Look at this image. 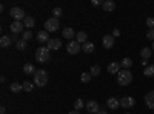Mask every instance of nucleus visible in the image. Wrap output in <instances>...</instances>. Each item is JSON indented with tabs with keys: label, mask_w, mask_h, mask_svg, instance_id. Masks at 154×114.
<instances>
[{
	"label": "nucleus",
	"mask_w": 154,
	"mask_h": 114,
	"mask_svg": "<svg viewBox=\"0 0 154 114\" xmlns=\"http://www.w3.org/2000/svg\"><path fill=\"white\" fill-rule=\"evenodd\" d=\"M16 46H17V49H20V51H25V49H26V42H25L23 39H20Z\"/></svg>",
	"instance_id": "7c9ffc66"
},
{
	"label": "nucleus",
	"mask_w": 154,
	"mask_h": 114,
	"mask_svg": "<svg viewBox=\"0 0 154 114\" xmlns=\"http://www.w3.org/2000/svg\"><path fill=\"white\" fill-rule=\"evenodd\" d=\"M120 68H122V66H120L119 62H111L106 69H108L109 74H119V72H120Z\"/></svg>",
	"instance_id": "f8f14e48"
},
{
	"label": "nucleus",
	"mask_w": 154,
	"mask_h": 114,
	"mask_svg": "<svg viewBox=\"0 0 154 114\" xmlns=\"http://www.w3.org/2000/svg\"><path fill=\"white\" fill-rule=\"evenodd\" d=\"M74 109H75V111L83 109V100H82V99H75V100H74Z\"/></svg>",
	"instance_id": "cd10ccee"
},
{
	"label": "nucleus",
	"mask_w": 154,
	"mask_h": 114,
	"mask_svg": "<svg viewBox=\"0 0 154 114\" xmlns=\"http://www.w3.org/2000/svg\"><path fill=\"white\" fill-rule=\"evenodd\" d=\"M35 68H34V65H32V63H25V65H23V72L25 74H28V75H34L35 74Z\"/></svg>",
	"instance_id": "a211bd4d"
},
{
	"label": "nucleus",
	"mask_w": 154,
	"mask_h": 114,
	"mask_svg": "<svg viewBox=\"0 0 154 114\" xmlns=\"http://www.w3.org/2000/svg\"><path fill=\"white\" fill-rule=\"evenodd\" d=\"M134 105H136V99H133V97H130V96L120 99V106L125 108V109H130V108H133Z\"/></svg>",
	"instance_id": "423d86ee"
},
{
	"label": "nucleus",
	"mask_w": 154,
	"mask_h": 114,
	"mask_svg": "<svg viewBox=\"0 0 154 114\" xmlns=\"http://www.w3.org/2000/svg\"><path fill=\"white\" fill-rule=\"evenodd\" d=\"M102 45H103L105 49H111L112 45H114V37H112V34L105 35V37H103V40H102Z\"/></svg>",
	"instance_id": "9b49d317"
},
{
	"label": "nucleus",
	"mask_w": 154,
	"mask_h": 114,
	"mask_svg": "<svg viewBox=\"0 0 154 114\" xmlns=\"http://www.w3.org/2000/svg\"><path fill=\"white\" fill-rule=\"evenodd\" d=\"M125 114H130V112H125Z\"/></svg>",
	"instance_id": "c03bdc74"
},
{
	"label": "nucleus",
	"mask_w": 154,
	"mask_h": 114,
	"mask_svg": "<svg viewBox=\"0 0 154 114\" xmlns=\"http://www.w3.org/2000/svg\"><path fill=\"white\" fill-rule=\"evenodd\" d=\"M80 49H82L80 43L75 42V40H71V42H68V45H66V51H68L69 54H77Z\"/></svg>",
	"instance_id": "0eeeda50"
},
{
	"label": "nucleus",
	"mask_w": 154,
	"mask_h": 114,
	"mask_svg": "<svg viewBox=\"0 0 154 114\" xmlns=\"http://www.w3.org/2000/svg\"><path fill=\"white\" fill-rule=\"evenodd\" d=\"M146 26H148L149 29H154V19H152V17H148V19H146Z\"/></svg>",
	"instance_id": "473e14b6"
},
{
	"label": "nucleus",
	"mask_w": 154,
	"mask_h": 114,
	"mask_svg": "<svg viewBox=\"0 0 154 114\" xmlns=\"http://www.w3.org/2000/svg\"><path fill=\"white\" fill-rule=\"evenodd\" d=\"M142 65H143V66L146 68V66H148V60H145V59H142Z\"/></svg>",
	"instance_id": "58836bf2"
},
{
	"label": "nucleus",
	"mask_w": 154,
	"mask_h": 114,
	"mask_svg": "<svg viewBox=\"0 0 154 114\" xmlns=\"http://www.w3.org/2000/svg\"><path fill=\"white\" fill-rule=\"evenodd\" d=\"M53 14H54L56 19H59V17L62 16V8H54V9H53Z\"/></svg>",
	"instance_id": "72a5a7b5"
},
{
	"label": "nucleus",
	"mask_w": 154,
	"mask_h": 114,
	"mask_svg": "<svg viewBox=\"0 0 154 114\" xmlns=\"http://www.w3.org/2000/svg\"><path fill=\"white\" fill-rule=\"evenodd\" d=\"M9 16L14 19L16 22H22V20L26 19V14H25V11H23L22 8H17V6H14V8H11V9H9Z\"/></svg>",
	"instance_id": "39448f33"
},
{
	"label": "nucleus",
	"mask_w": 154,
	"mask_h": 114,
	"mask_svg": "<svg viewBox=\"0 0 154 114\" xmlns=\"http://www.w3.org/2000/svg\"><path fill=\"white\" fill-rule=\"evenodd\" d=\"M143 74L146 75V77H152V75H154V65H148V66L145 68Z\"/></svg>",
	"instance_id": "c85d7f7f"
},
{
	"label": "nucleus",
	"mask_w": 154,
	"mask_h": 114,
	"mask_svg": "<svg viewBox=\"0 0 154 114\" xmlns=\"http://www.w3.org/2000/svg\"><path fill=\"white\" fill-rule=\"evenodd\" d=\"M11 43H12L11 35H2L0 37V46L2 48H8V46H11Z\"/></svg>",
	"instance_id": "6ab92c4d"
},
{
	"label": "nucleus",
	"mask_w": 154,
	"mask_h": 114,
	"mask_svg": "<svg viewBox=\"0 0 154 114\" xmlns=\"http://www.w3.org/2000/svg\"><path fill=\"white\" fill-rule=\"evenodd\" d=\"M140 56H142V59H145V60H148L149 57H151V48H142L140 49Z\"/></svg>",
	"instance_id": "393cba45"
},
{
	"label": "nucleus",
	"mask_w": 154,
	"mask_h": 114,
	"mask_svg": "<svg viewBox=\"0 0 154 114\" xmlns=\"http://www.w3.org/2000/svg\"><path fill=\"white\" fill-rule=\"evenodd\" d=\"M146 39H149V40L154 42V29H149V31L146 32Z\"/></svg>",
	"instance_id": "f704fd0d"
},
{
	"label": "nucleus",
	"mask_w": 154,
	"mask_h": 114,
	"mask_svg": "<svg viewBox=\"0 0 154 114\" xmlns=\"http://www.w3.org/2000/svg\"><path fill=\"white\" fill-rule=\"evenodd\" d=\"M68 114H80V112H79V111H75V109H72V111H69Z\"/></svg>",
	"instance_id": "a19ab883"
},
{
	"label": "nucleus",
	"mask_w": 154,
	"mask_h": 114,
	"mask_svg": "<svg viewBox=\"0 0 154 114\" xmlns=\"http://www.w3.org/2000/svg\"><path fill=\"white\" fill-rule=\"evenodd\" d=\"M85 106H86V109H88L89 114H97L100 111V106H99V103L96 102V100H88Z\"/></svg>",
	"instance_id": "6e6552de"
},
{
	"label": "nucleus",
	"mask_w": 154,
	"mask_h": 114,
	"mask_svg": "<svg viewBox=\"0 0 154 114\" xmlns=\"http://www.w3.org/2000/svg\"><path fill=\"white\" fill-rule=\"evenodd\" d=\"M117 35H120V29H114L112 31V37H117Z\"/></svg>",
	"instance_id": "4c0bfd02"
},
{
	"label": "nucleus",
	"mask_w": 154,
	"mask_h": 114,
	"mask_svg": "<svg viewBox=\"0 0 154 114\" xmlns=\"http://www.w3.org/2000/svg\"><path fill=\"white\" fill-rule=\"evenodd\" d=\"M32 37H34V35H32V32H31L29 29H26V31H23V34H22V39H23L25 42H29V40L32 39Z\"/></svg>",
	"instance_id": "bb28decb"
},
{
	"label": "nucleus",
	"mask_w": 154,
	"mask_h": 114,
	"mask_svg": "<svg viewBox=\"0 0 154 114\" xmlns=\"http://www.w3.org/2000/svg\"><path fill=\"white\" fill-rule=\"evenodd\" d=\"M23 26H25V25H23L22 22H16V20H14V22L9 25V29H11L12 34H19V32H22Z\"/></svg>",
	"instance_id": "9d476101"
},
{
	"label": "nucleus",
	"mask_w": 154,
	"mask_h": 114,
	"mask_svg": "<svg viewBox=\"0 0 154 114\" xmlns=\"http://www.w3.org/2000/svg\"><path fill=\"white\" fill-rule=\"evenodd\" d=\"M35 60L38 63H48L51 60V54H49V49L48 48H37V51H35Z\"/></svg>",
	"instance_id": "f03ea898"
},
{
	"label": "nucleus",
	"mask_w": 154,
	"mask_h": 114,
	"mask_svg": "<svg viewBox=\"0 0 154 114\" xmlns=\"http://www.w3.org/2000/svg\"><path fill=\"white\" fill-rule=\"evenodd\" d=\"M91 77H93L91 72H83V74L80 75V80H82L83 83H88L89 80H91Z\"/></svg>",
	"instance_id": "c756f323"
},
{
	"label": "nucleus",
	"mask_w": 154,
	"mask_h": 114,
	"mask_svg": "<svg viewBox=\"0 0 154 114\" xmlns=\"http://www.w3.org/2000/svg\"><path fill=\"white\" fill-rule=\"evenodd\" d=\"M35 39H37V42H40V43H48V40H49V35H48V31H38L37 32V35H35Z\"/></svg>",
	"instance_id": "2eb2a0df"
},
{
	"label": "nucleus",
	"mask_w": 154,
	"mask_h": 114,
	"mask_svg": "<svg viewBox=\"0 0 154 114\" xmlns=\"http://www.w3.org/2000/svg\"><path fill=\"white\" fill-rule=\"evenodd\" d=\"M9 91H11V93H14V94H17V93L23 91V88H22V83H17V82L11 83V85H9Z\"/></svg>",
	"instance_id": "412c9836"
},
{
	"label": "nucleus",
	"mask_w": 154,
	"mask_h": 114,
	"mask_svg": "<svg viewBox=\"0 0 154 114\" xmlns=\"http://www.w3.org/2000/svg\"><path fill=\"white\" fill-rule=\"evenodd\" d=\"M133 82V74L130 72V69H120V72L117 74V83L120 86H128Z\"/></svg>",
	"instance_id": "f257e3e1"
},
{
	"label": "nucleus",
	"mask_w": 154,
	"mask_h": 114,
	"mask_svg": "<svg viewBox=\"0 0 154 114\" xmlns=\"http://www.w3.org/2000/svg\"><path fill=\"white\" fill-rule=\"evenodd\" d=\"M0 114H6V108H5V106L0 108Z\"/></svg>",
	"instance_id": "ea45409f"
},
{
	"label": "nucleus",
	"mask_w": 154,
	"mask_h": 114,
	"mask_svg": "<svg viewBox=\"0 0 154 114\" xmlns=\"http://www.w3.org/2000/svg\"><path fill=\"white\" fill-rule=\"evenodd\" d=\"M145 103L149 109H154V90L149 91L146 96H145Z\"/></svg>",
	"instance_id": "dca6fc26"
},
{
	"label": "nucleus",
	"mask_w": 154,
	"mask_h": 114,
	"mask_svg": "<svg viewBox=\"0 0 154 114\" xmlns=\"http://www.w3.org/2000/svg\"><path fill=\"white\" fill-rule=\"evenodd\" d=\"M62 35L65 37V39H68L69 42L71 40H74V37H75V32H74V29L72 28H63V31H62Z\"/></svg>",
	"instance_id": "4468645a"
},
{
	"label": "nucleus",
	"mask_w": 154,
	"mask_h": 114,
	"mask_svg": "<svg viewBox=\"0 0 154 114\" xmlns=\"http://www.w3.org/2000/svg\"><path fill=\"white\" fill-rule=\"evenodd\" d=\"M11 40H12V43H16V45H17V42H19L20 39L17 37V34H12V35H11Z\"/></svg>",
	"instance_id": "c9c22d12"
},
{
	"label": "nucleus",
	"mask_w": 154,
	"mask_h": 114,
	"mask_svg": "<svg viewBox=\"0 0 154 114\" xmlns=\"http://www.w3.org/2000/svg\"><path fill=\"white\" fill-rule=\"evenodd\" d=\"M48 83V74L45 69H37L34 74V85L35 86H45Z\"/></svg>",
	"instance_id": "7ed1b4c3"
},
{
	"label": "nucleus",
	"mask_w": 154,
	"mask_h": 114,
	"mask_svg": "<svg viewBox=\"0 0 154 114\" xmlns=\"http://www.w3.org/2000/svg\"><path fill=\"white\" fill-rule=\"evenodd\" d=\"M86 32L85 31H80V32H77L75 34V42H79L80 45H83V43H86Z\"/></svg>",
	"instance_id": "aec40b11"
},
{
	"label": "nucleus",
	"mask_w": 154,
	"mask_h": 114,
	"mask_svg": "<svg viewBox=\"0 0 154 114\" xmlns=\"http://www.w3.org/2000/svg\"><path fill=\"white\" fill-rule=\"evenodd\" d=\"M88 114H89V112H88Z\"/></svg>",
	"instance_id": "a18cd8bd"
},
{
	"label": "nucleus",
	"mask_w": 154,
	"mask_h": 114,
	"mask_svg": "<svg viewBox=\"0 0 154 114\" xmlns=\"http://www.w3.org/2000/svg\"><path fill=\"white\" fill-rule=\"evenodd\" d=\"M46 48L49 49V51H59V49L62 48V42L59 40V39H49L48 40V43H46Z\"/></svg>",
	"instance_id": "1a4fd4ad"
},
{
	"label": "nucleus",
	"mask_w": 154,
	"mask_h": 114,
	"mask_svg": "<svg viewBox=\"0 0 154 114\" xmlns=\"http://www.w3.org/2000/svg\"><path fill=\"white\" fill-rule=\"evenodd\" d=\"M59 28H60L59 19H56V17H49V19H46V22H45V31H48V32H54V31H57Z\"/></svg>",
	"instance_id": "20e7f679"
},
{
	"label": "nucleus",
	"mask_w": 154,
	"mask_h": 114,
	"mask_svg": "<svg viewBox=\"0 0 154 114\" xmlns=\"http://www.w3.org/2000/svg\"><path fill=\"white\" fill-rule=\"evenodd\" d=\"M102 8H103V11H106V12H112L116 9V3L112 2V0H105Z\"/></svg>",
	"instance_id": "f3484780"
},
{
	"label": "nucleus",
	"mask_w": 154,
	"mask_h": 114,
	"mask_svg": "<svg viewBox=\"0 0 154 114\" xmlns=\"http://www.w3.org/2000/svg\"><path fill=\"white\" fill-rule=\"evenodd\" d=\"M152 49H154V42H152Z\"/></svg>",
	"instance_id": "37998d69"
},
{
	"label": "nucleus",
	"mask_w": 154,
	"mask_h": 114,
	"mask_svg": "<svg viewBox=\"0 0 154 114\" xmlns=\"http://www.w3.org/2000/svg\"><path fill=\"white\" fill-rule=\"evenodd\" d=\"M23 25H25V26H26L28 29H29V28H32L34 25H35V20H34V17H31V16H26V19L23 20Z\"/></svg>",
	"instance_id": "b1692460"
},
{
	"label": "nucleus",
	"mask_w": 154,
	"mask_h": 114,
	"mask_svg": "<svg viewBox=\"0 0 154 114\" xmlns=\"http://www.w3.org/2000/svg\"><path fill=\"white\" fill-rule=\"evenodd\" d=\"M120 66H122L123 69H130V68L133 66V59H130V57H125V59L120 62Z\"/></svg>",
	"instance_id": "4be33fe9"
},
{
	"label": "nucleus",
	"mask_w": 154,
	"mask_h": 114,
	"mask_svg": "<svg viewBox=\"0 0 154 114\" xmlns=\"http://www.w3.org/2000/svg\"><path fill=\"white\" fill-rule=\"evenodd\" d=\"M106 106H108L109 109H117V108L120 106V100L116 99V97H109V99L106 100Z\"/></svg>",
	"instance_id": "ddd939ff"
},
{
	"label": "nucleus",
	"mask_w": 154,
	"mask_h": 114,
	"mask_svg": "<svg viewBox=\"0 0 154 114\" xmlns=\"http://www.w3.org/2000/svg\"><path fill=\"white\" fill-rule=\"evenodd\" d=\"M91 5H93V6H100V5H103V2H99V0H93Z\"/></svg>",
	"instance_id": "e433bc0d"
},
{
	"label": "nucleus",
	"mask_w": 154,
	"mask_h": 114,
	"mask_svg": "<svg viewBox=\"0 0 154 114\" xmlns=\"http://www.w3.org/2000/svg\"><path fill=\"white\" fill-rule=\"evenodd\" d=\"M97 114H109V112H108V111H99Z\"/></svg>",
	"instance_id": "79ce46f5"
},
{
	"label": "nucleus",
	"mask_w": 154,
	"mask_h": 114,
	"mask_svg": "<svg viewBox=\"0 0 154 114\" xmlns=\"http://www.w3.org/2000/svg\"><path fill=\"white\" fill-rule=\"evenodd\" d=\"M89 72H91L93 77H96V75H99V74H100V66H99V65L91 66V71H89Z\"/></svg>",
	"instance_id": "2f4dec72"
},
{
	"label": "nucleus",
	"mask_w": 154,
	"mask_h": 114,
	"mask_svg": "<svg viewBox=\"0 0 154 114\" xmlns=\"http://www.w3.org/2000/svg\"><path fill=\"white\" fill-rule=\"evenodd\" d=\"M22 88H23V91L31 93V91H32V88H34V85H32L31 82H28V80H26V82H23V83H22Z\"/></svg>",
	"instance_id": "a878e982"
},
{
	"label": "nucleus",
	"mask_w": 154,
	"mask_h": 114,
	"mask_svg": "<svg viewBox=\"0 0 154 114\" xmlns=\"http://www.w3.org/2000/svg\"><path fill=\"white\" fill-rule=\"evenodd\" d=\"M82 49H83V53H86V54H91V53L94 51V43H91V42H86V43H83Z\"/></svg>",
	"instance_id": "5701e85b"
}]
</instances>
